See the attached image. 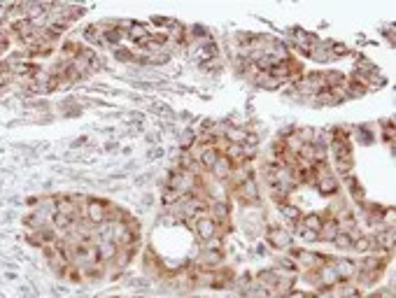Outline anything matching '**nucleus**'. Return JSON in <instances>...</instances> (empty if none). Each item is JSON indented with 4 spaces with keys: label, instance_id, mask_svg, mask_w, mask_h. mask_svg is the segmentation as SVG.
<instances>
[{
    "label": "nucleus",
    "instance_id": "nucleus-24",
    "mask_svg": "<svg viewBox=\"0 0 396 298\" xmlns=\"http://www.w3.org/2000/svg\"><path fill=\"white\" fill-rule=\"evenodd\" d=\"M131 284L138 286V289H142V286H149V280H131Z\"/></svg>",
    "mask_w": 396,
    "mask_h": 298
},
{
    "label": "nucleus",
    "instance_id": "nucleus-4",
    "mask_svg": "<svg viewBox=\"0 0 396 298\" xmlns=\"http://www.w3.org/2000/svg\"><path fill=\"white\" fill-rule=\"evenodd\" d=\"M238 198L243 203H256L259 201V187H256L254 180H245L240 187H238Z\"/></svg>",
    "mask_w": 396,
    "mask_h": 298
},
{
    "label": "nucleus",
    "instance_id": "nucleus-26",
    "mask_svg": "<svg viewBox=\"0 0 396 298\" xmlns=\"http://www.w3.org/2000/svg\"><path fill=\"white\" fill-rule=\"evenodd\" d=\"M343 298H364V296H361V291H357V289H354L352 293H348V296H343Z\"/></svg>",
    "mask_w": 396,
    "mask_h": 298
},
{
    "label": "nucleus",
    "instance_id": "nucleus-22",
    "mask_svg": "<svg viewBox=\"0 0 396 298\" xmlns=\"http://www.w3.org/2000/svg\"><path fill=\"white\" fill-rule=\"evenodd\" d=\"M277 263H280V268H285V270H292V273H294V270H299V263H294V259H289V256H282Z\"/></svg>",
    "mask_w": 396,
    "mask_h": 298
},
{
    "label": "nucleus",
    "instance_id": "nucleus-16",
    "mask_svg": "<svg viewBox=\"0 0 396 298\" xmlns=\"http://www.w3.org/2000/svg\"><path fill=\"white\" fill-rule=\"evenodd\" d=\"M280 212L285 214L287 219H292V221H301V210H299V205H292V203H280Z\"/></svg>",
    "mask_w": 396,
    "mask_h": 298
},
{
    "label": "nucleus",
    "instance_id": "nucleus-19",
    "mask_svg": "<svg viewBox=\"0 0 396 298\" xmlns=\"http://www.w3.org/2000/svg\"><path fill=\"white\" fill-rule=\"evenodd\" d=\"M194 142H196V133H194V131H189V128L182 131V135H180V145H182V149H189Z\"/></svg>",
    "mask_w": 396,
    "mask_h": 298
},
{
    "label": "nucleus",
    "instance_id": "nucleus-8",
    "mask_svg": "<svg viewBox=\"0 0 396 298\" xmlns=\"http://www.w3.org/2000/svg\"><path fill=\"white\" fill-rule=\"evenodd\" d=\"M231 170H233V163L224 156V154H221V156L217 158V163L212 165V170H210V172L214 175V180H219V182H224V180H229Z\"/></svg>",
    "mask_w": 396,
    "mask_h": 298
},
{
    "label": "nucleus",
    "instance_id": "nucleus-5",
    "mask_svg": "<svg viewBox=\"0 0 396 298\" xmlns=\"http://www.w3.org/2000/svg\"><path fill=\"white\" fill-rule=\"evenodd\" d=\"M128 40H133V44H138V47H147L149 44V26L135 21L128 31Z\"/></svg>",
    "mask_w": 396,
    "mask_h": 298
},
{
    "label": "nucleus",
    "instance_id": "nucleus-3",
    "mask_svg": "<svg viewBox=\"0 0 396 298\" xmlns=\"http://www.w3.org/2000/svg\"><path fill=\"white\" fill-rule=\"evenodd\" d=\"M268 243L277 250H285L292 245V233H287L285 228H277V226H270L268 228Z\"/></svg>",
    "mask_w": 396,
    "mask_h": 298
},
{
    "label": "nucleus",
    "instance_id": "nucleus-15",
    "mask_svg": "<svg viewBox=\"0 0 396 298\" xmlns=\"http://www.w3.org/2000/svg\"><path fill=\"white\" fill-rule=\"evenodd\" d=\"M322 224H324V219L319 217V214H305V217H301V226H303V228H310V231L319 233Z\"/></svg>",
    "mask_w": 396,
    "mask_h": 298
},
{
    "label": "nucleus",
    "instance_id": "nucleus-17",
    "mask_svg": "<svg viewBox=\"0 0 396 298\" xmlns=\"http://www.w3.org/2000/svg\"><path fill=\"white\" fill-rule=\"evenodd\" d=\"M221 259H224V252L221 250H205V254H203V263H207V266H214Z\"/></svg>",
    "mask_w": 396,
    "mask_h": 298
},
{
    "label": "nucleus",
    "instance_id": "nucleus-1",
    "mask_svg": "<svg viewBox=\"0 0 396 298\" xmlns=\"http://www.w3.org/2000/svg\"><path fill=\"white\" fill-rule=\"evenodd\" d=\"M333 268H335V275H338L341 282H350L354 275H357V270H359L357 261H352V259H335Z\"/></svg>",
    "mask_w": 396,
    "mask_h": 298
},
{
    "label": "nucleus",
    "instance_id": "nucleus-6",
    "mask_svg": "<svg viewBox=\"0 0 396 298\" xmlns=\"http://www.w3.org/2000/svg\"><path fill=\"white\" fill-rule=\"evenodd\" d=\"M194 228H196V235L201 237V240H210V237H214V233H217V224H214L210 217H201V219H196Z\"/></svg>",
    "mask_w": 396,
    "mask_h": 298
},
{
    "label": "nucleus",
    "instance_id": "nucleus-21",
    "mask_svg": "<svg viewBox=\"0 0 396 298\" xmlns=\"http://www.w3.org/2000/svg\"><path fill=\"white\" fill-rule=\"evenodd\" d=\"M51 224L59 226V228H68V226L73 224V219H70V217H66V214H59V212H56L54 217H51Z\"/></svg>",
    "mask_w": 396,
    "mask_h": 298
},
{
    "label": "nucleus",
    "instance_id": "nucleus-14",
    "mask_svg": "<svg viewBox=\"0 0 396 298\" xmlns=\"http://www.w3.org/2000/svg\"><path fill=\"white\" fill-rule=\"evenodd\" d=\"M352 243H354V237L348 231H338L335 237L331 240V245H335V250H352Z\"/></svg>",
    "mask_w": 396,
    "mask_h": 298
},
{
    "label": "nucleus",
    "instance_id": "nucleus-20",
    "mask_svg": "<svg viewBox=\"0 0 396 298\" xmlns=\"http://www.w3.org/2000/svg\"><path fill=\"white\" fill-rule=\"evenodd\" d=\"M348 180H350V194H352L357 201H364V189L359 187V182H357V180H352L350 175H348Z\"/></svg>",
    "mask_w": 396,
    "mask_h": 298
},
{
    "label": "nucleus",
    "instance_id": "nucleus-28",
    "mask_svg": "<svg viewBox=\"0 0 396 298\" xmlns=\"http://www.w3.org/2000/svg\"><path fill=\"white\" fill-rule=\"evenodd\" d=\"M138 298H142V296H138Z\"/></svg>",
    "mask_w": 396,
    "mask_h": 298
},
{
    "label": "nucleus",
    "instance_id": "nucleus-2",
    "mask_svg": "<svg viewBox=\"0 0 396 298\" xmlns=\"http://www.w3.org/2000/svg\"><path fill=\"white\" fill-rule=\"evenodd\" d=\"M86 217H89V221H91L93 226L103 224V221L107 219V203L89 201V205H86Z\"/></svg>",
    "mask_w": 396,
    "mask_h": 298
},
{
    "label": "nucleus",
    "instance_id": "nucleus-7",
    "mask_svg": "<svg viewBox=\"0 0 396 298\" xmlns=\"http://www.w3.org/2000/svg\"><path fill=\"white\" fill-rule=\"evenodd\" d=\"M98 247V261H112L119 252V245L112 243V240H98L96 243Z\"/></svg>",
    "mask_w": 396,
    "mask_h": 298
},
{
    "label": "nucleus",
    "instance_id": "nucleus-23",
    "mask_svg": "<svg viewBox=\"0 0 396 298\" xmlns=\"http://www.w3.org/2000/svg\"><path fill=\"white\" fill-rule=\"evenodd\" d=\"M158 156H163V149H161V147H154L152 152L147 154V158H158Z\"/></svg>",
    "mask_w": 396,
    "mask_h": 298
},
{
    "label": "nucleus",
    "instance_id": "nucleus-9",
    "mask_svg": "<svg viewBox=\"0 0 396 298\" xmlns=\"http://www.w3.org/2000/svg\"><path fill=\"white\" fill-rule=\"evenodd\" d=\"M338 231H341L338 221H335V219H326L322 224V228H319V233H317V235H319V240H324V243H331Z\"/></svg>",
    "mask_w": 396,
    "mask_h": 298
},
{
    "label": "nucleus",
    "instance_id": "nucleus-18",
    "mask_svg": "<svg viewBox=\"0 0 396 298\" xmlns=\"http://www.w3.org/2000/svg\"><path fill=\"white\" fill-rule=\"evenodd\" d=\"M182 196L184 194H180V191H175V189H165L163 191V205H175Z\"/></svg>",
    "mask_w": 396,
    "mask_h": 298
},
{
    "label": "nucleus",
    "instance_id": "nucleus-10",
    "mask_svg": "<svg viewBox=\"0 0 396 298\" xmlns=\"http://www.w3.org/2000/svg\"><path fill=\"white\" fill-rule=\"evenodd\" d=\"M317 187H319V194H322V196L338 194V180H335V175L319 177V180H317Z\"/></svg>",
    "mask_w": 396,
    "mask_h": 298
},
{
    "label": "nucleus",
    "instance_id": "nucleus-12",
    "mask_svg": "<svg viewBox=\"0 0 396 298\" xmlns=\"http://www.w3.org/2000/svg\"><path fill=\"white\" fill-rule=\"evenodd\" d=\"M256 84L261 86V89H266V91H277V89H280V86H285L280 82V79H275V77H270L268 73H259V77H256Z\"/></svg>",
    "mask_w": 396,
    "mask_h": 298
},
{
    "label": "nucleus",
    "instance_id": "nucleus-27",
    "mask_svg": "<svg viewBox=\"0 0 396 298\" xmlns=\"http://www.w3.org/2000/svg\"><path fill=\"white\" fill-rule=\"evenodd\" d=\"M263 298H270V296H263Z\"/></svg>",
    "mask_w": 396,
    "mask_h": 298
},
{
    "label": "nucleus",
    "instance_id": "nucleus-25",
    "mask_svg": "<svg viewBox=\"0 0 396 298\" xmlns=\"http://www.w3.org/2000/svg\"><path fill=\"white\" fill-rule=\"evenodd\" d=\"M285 298H308V296H305V293H303V291H294V289H292V291L287 293V296H285Z\"/></svg>",
    "mask_w": 396,
    "mask_h": 298
},
{
    "label": "nucleus",
    "instance_id": "nucleus-13",
    "mask_svg": "<svg viewBox=\"0 0 396 298\" xmlns=\"http://www.w3.org/2000/svg\"><path fill=\"white\" fill-rule=\"evenodd\" d=\"M352 250H354V252H359V254H366V252L375 250V240H373V237H368V235H359V237H354Z\"/></svg>",
    "mask_w": 396,
    "mask_h": 298
},
{
    "label": "nucleus",
    "instance_id": "nucleus-11",
    "mask_svg": "<svg viewBox=\"0 0 396 298\" xmlns=\"http://www.w3.org/2000/svg\"><path fill=\"white\" fill-rule=\"evenodd\" d=\"M221 156V152L217 149V147H207L205 152H203V156L198 158V163L205 168V170H212V165L217 163V158Z\"/></svg>",
    "mask_w": 396,
    "mask_h": 298
}]
</instances>
